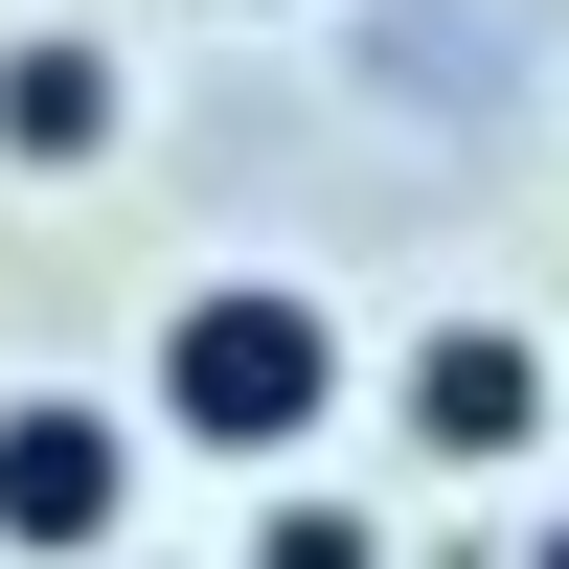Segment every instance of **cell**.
Segmentation results:
<instances>
[{"label":"cell","instance_id":"6da1fadb","mask_svg":"<svg viewBox=\"0 0 569 569\" xmlns=\"http://www.w3.org/2000/svg\"><path fill=\"white\" fill-rule=\"evenodd\" d=\"M319 410H342V319H319L297 273H206V297L160 319V433L182 456H297Z\"/></svg>","mask_w":569,"mask_h":569},{"label":"cell","instance_id":"5b68a950","mask_svg":"<svg viewBox=\"0 0 569 569\" xmlns=\"http://www.w3.org/2000/svg\"><path fill=\"white\" fill-rule=\"evenodd\" d=\"M251 569H388V525H365V501H319V479H297V501H273V525H251Z\"/></svg>","mask_w":569,"mask_h":569},{"label":"cell","instance_id":"7a4b0ae2","mask_svg":"<svg viewBox=\"0 0 569 569\" xmlns=\"http://www.w3.org/2000/svg\"><path fill=\"white\" fill-rule=\"evenodd\" d=\"M114 525H137V433L91 388H0V547H23V569H91Z\"/></svg>","mask_w":569,"mask_h":569},{"label":"cell","instance_id":"8992f818","mask_svg":"<svg viewBox=\"0 0 569 569\" xmlns=\"http://www.w3.org/2000/svg\"><path fill=\"white\" fill-rule=\"evenodd\" d=\"M525 569H569V501H547V525H525Z\"/></svg>","mask_w":569,"mask_h":569},{"label":"cell","instance_id":"277c9868","mask_svg":"<svg viewBox=\"0 0 569 569\" xmlns=\"http://www.w3.org/2000/svg\"><path fill=\"white\" fill-rule=\"evenodd\" d=\"M0 160H23V182L114 160V46H91V23H23V46H0Z\"/></svg>","mask_w":569,"mask_h":569},{"label":"cell","instance_id":"3957f363","mask_svg":"<svg viewBox=\"0 0 569 569\" xmlns=\"http://www.w3.org/2000/svg\"><path fill=\"white\" fill-rule=\"evenodd\" d=\"M388 410H410V456H456V479H501V456L547 433V342H525V319H433V342L388 365Z\"/></svg>","mask_w":569,"mask_h":569}]
</instances>
